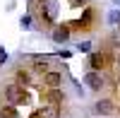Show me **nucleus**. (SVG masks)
I'll return each mask as SVG.
<instances>
[{"label": "nucleus", "instance_id": "obj_1", "mask_svg": "<svg viewBox=\"0 0 120 118\" xmlns=\"http://www.w3.org/2000/svg\"><path fill=\"white\" fill-rule=\"evenodd\" d=\"M5 101H7L10 106H19V104L26 101V92H24L19 84H7V87H5Z\"/></svg>", "mask_w": 120, "mask_h": 118}, {"label": "nucleus", "instance_id": "obj_2", "mask_svg": "<svg viewBox=\"0 0 120 118\" xmlns=\"http://www.w3.org/2000/svg\"><path fill=\"white\" fill-rule=\"evenodd\" d=\"M111 60H113L111 53H91L89 55V67H91L94 72H101L103 67L111 65Z\"/></svg>", "mask_w": 120, "mask_h": 118}, {"label": "nucleus", "instance_id": "obj_3", "mask_svg": "<svg viewBox=\"0 0 120 118\" xmlns=\"http://www.w3.org/2000/svg\"><path fill=\"white\" fill-rule=\"evenodd\" d=\"M41 17L46 24H55V19H58V3L55 0H48V3L41 5Z\"/></svg>", "mask_w": 120, "mask_h": 118}, {"label": "nucleus", "instance_id": "obj_4", "mask_svg": "<svg viewBox=\"0 0 120 118\" xmlns=\"http://www.w3.org/2000/svg\"><path fill=\"white\" fill-rule=\"evenodd\" d=\"M84 84H86L91 92H98V89L103 87V75H101V72H94V70H89V72L84 75Z\"/></svg>", "mask_w": 120, "mask_h": 118}, {"label": "nucleus", "instance_id": "obj_5", "mask_svg": "<svg viewBox=\"0 0 120 118\" xmlns=\"http://www.w3.org/2000/svg\"><path fill=\"white\" fill-rule=\"evenodd\" d=\"M94 113H98V116H111V113H115V104L111 99H98L94 104Z\"/></svg>", "mask_w": 120, "mask_h": 118}, {"label": "nucleus", "instance_id": "obj_6", "mask_svg": "<svg viewBox=\"0 0 120 118\" xmlns=\"http://www.w3.org/2000/svg\"><path fill=\"white\" fill-rule=\"evenodd\" d=\"M70 34H72L70 24H60V27L53 29V41L55 43H65V41H70Z\"/></svg>", "mask_w": 120, "mask_h": 118}, {"label": "nucleus", "instance_id": "obj_7", "mask_svg": "<svg viewBox=\"0 0 120 118\" xmlns=\"http://www.w3.org/2000/svg\"><path fill=\"white\" fill-rule=\"evenodd\" d=\"M43 84L48 87V89H58L60 84H63V72H53V70H48L43 75Z\"/></svg>", "mask_w": 120, "mask_h": 118}, {"label": "nucleus", "instance_id": "obj_8", "mask_svg": "<svg viewBox=\"0 0 120 118\" xmlns=\"http://www.w3.org/2000/svg\"><path fill=\"white\" fill-rule=\"evenodd\" d=\"M94 22V7H84V12H82V17H79V19H75V22H72V27H89V24H91Z\"/></svg>", "mask_w": 120, "mask_h": 118}, {"label": "nucleus", "instance_id": "obj_9", "mask_svg": "<svg viewBox=\"0 0 120 118\" xmlns=\"http://www.w3.org/2000/svg\"><path fill=\"white\" fill-rule=\"evenodd\" d=\"M43 99H46L48 104H55V106H60V104H63V99H65V94L60 92V89H48Z\"/></svg>", "mask_w": 120, "mask_h": 118}, {"label": "nucleus", "instance_id": "obj_10", "mask_svg": "<svg viewBox=\"0 0 120 118\" xmlns=\"http://www.w3.org/2000/svg\"><path fill=\"white\" fill-rule=\"evenodd\" d=\"M34 72H41V75L48 72V58L46 55H34Z\"/></svg>", "mask_w": 120, "mask_h": 118}, {"label": "nucleus", "instance_id": "obj_11", "mask_svg": "<svg viewBox=\"0 0 120 118\" xmlns=\"http://www.w3.org/2000/svg\"><path fill=\"white\" fill-rule=\"evenodd\" d=\"M41 113H43V118H60V116H63V109L55 106V104H48V106L41 109Z\"/></svg>", "mask_w": 120, "mask_h": 118}, {"label": "nucleus", "instance_id": "obj_12", "mask_svg": "<svg viewBox=\"0 0 120 118\" xmlns=\"http://www.w3.org/2000/svg\"><path fill=\"white\" fill-rule=\"evenodd\" d=\"M15 84H19L22 89H24V87H29V84H31V77H29V72H26V70H19V72H17V82H15Z\"/></svg>", "mask_w": 120, "mask_h": 118}, {"label": "nucleus", "instance_id": "obj_13", "mask_svg": "<svg viewBox=\"0 0 120 118\" xmlns=\"http://www.w3.org/2000/svg\"><path fill=\"white\" fill-rule=\"evenodd\" d=\"M0 118H19V113H17V109L15 106H3V109H0Z\"/></svg>", "mask_w": 120, "mask_h": 118}, {"label": "nucleus", "instance_id": "obj_14", "mask_svg": "<svg viewBox=\"0 0 120 118\" xmlns=\"http://www.w3.org/2000/svg\"><path fill=\"white\" fill-rule=\"evenodd\" d=\"M31 24H34L31 15H22V19H19V27H22V29H31Z\"/></svg>", "mask_w": 120, "mask_h": 118}, {"label": "nucleus", "instance_id": "obj_15", "mask_svg": "<svg viewBox=\"0 0 120 118\" xmlns=\"http://www.w3.org/2000/svg\"><path fill=\"white\" fill-rule=\"evenodd\" d=\"M108 24H120V10H111L108 12Z\"/></svg>", "mask_w": 120, "mask_h": 118}, {"label": "nucleus", "instance_id": "obj_16", "mask_svg": "<svg viewBox=\"0 0 120 118\" xmlns=\"http://www.w3.org/2000/svg\"><path fill=\"white\" fill-rule=\"evenodd\" d=\"M77 51H79V53H91V41H82V43H77Z\"/></svg>", "mask_w": 120, "mask_h": 118}, {"label": "nucleus", "instance_id": "obj_17", "mask_svg": "<svg viewBox=\"0 0 120 118\" xmlns=\"http://www.w3.org/2000/svg\"><path fill=\"white\" fill-rule=\"evenodd\" d=\"M70 5H72V7H86L89 0H70Z\"/></svg>", "mask_w": 120, "mask_h": 118}, {"label": "nucleus", "instance_id": "obj_18", "mask_svg": "<svg viewBox=\"0 0 120 118\" xmlns=\"http://www.w3.org/2000/svg\"><path fill=\"white\" fill-rule=\"evenodd\" d=\"M70 55H72V51H58V58H63V60H67Z\"/></svg>", "mask_w": 120, "mask_h": 118}, {"label": "nucleus", "instance_id": "obj_19", "mask_svg": "<svg viewBox=\"0 0 120 118\" xmlns=\"http://www.w3.org/2000/svg\"><path fill=\"white\" fill-rule=\"evenodd\" d=\"M29 118H43V113H41V111H34V113L29 116Z\"/></svg>", "mask_w": 120, "mask_h": 118}, {"label": "nucleus", "instance_id": "obj_20", "mask_svg": "<svg viewBox=\"0 0 120 118\" xmlns=\"http://www.w3.org/2000/svg\"><path fill=\"white\" fill-rule=\"evenodd\" d=\"M36 3H41V5H43V3H48V0H36Z\"/></svg>", "mask_w": 120, "mask_h": 118}, {"label": "nucleus", "instance_id": "obj_21", "mask_svg": "<svg viewBox=\"0 0 120 118\" xmlns=\"http://www.w3.org/2000/svg\"><path fill=\"white\" fill-rule=\"evenodd\" d=\"M118 31H120V24H118Z\"/></svg>", "mask_w": 120, "mask_h": 118}, {"label": "nucleus", "instance_id": "obj_22", "mask_svg": "<svg viewBox=\"0 0 120 118\" xmlns=\"http://www.w3.org/2000/svg\"><path fill=\"white\" fill-rule=\"evenodd\" d=\"M118 111H120V109H118Z\"/></svg>", "mask_w": 120, "mask_h": 118}]
</instances>
